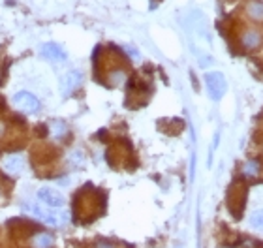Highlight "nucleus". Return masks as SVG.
I'll use <instances>...</instances> for the list:
<instances>
[{"label":"nucleus","mask_w":263,"mask_h":248,"mask_svg":"<svg viewBox=\"0 0 263 248\" xmlns=\"http://www.w3.org/2000/svg\"><path fill=\"white\" fill-rule=\"evenodd\" d=\"M23 211L29 213L30 216L42 220L45 224H51V226H58V224H66L68 222V213H53V211H47V209H42L40 205H36L32 201H27L23 203Z\"/></svg>","instance_id":"nucleus-1"},{"label":"nucleus","mask_w":263,"mask_h":248,"mask_svg":"<svg viewBox=\"0 0 263 248\" xmlns=\"http://www.w3.org/2000/svg\"><path fill=\"white\" fill-rule=\"evenodd\" d=\"M205 83H207V89L211 93V98L213 100H222V96L226 94V79L222 75L220 71H209L205 75Z\"/></svg>","instance_id":"nucleus-2"},{"label":"nucleus","mask_w":263,"mask_h":248,"mask_svg":"<svg viewBox=\"0 0 263 248\" xmlns=\"http://www.w3.org/2000/svg\"><path fill=\"white\" fill-rule=\"evenodd\" d=\"M14 106H17L27 113H36L40 109V100L29 91H21V93H17L14 96Z\"/></svg>","instance_id":"nucleus-3"},{"label":"nucleus","mask_w":263,"mask_h":248,"mask_svg":"<svg viewBox=\"0 0 263 248\" xmlns=\"http://www.w3.org/2000/svg\"><path fill=\"white\" fill-rule=\"evenodd\" d=\"M38 198L42 199L45 205L53 207V209H58V207L64 205V196L60 192L49 188V186H45V188H42V190L38 192Z\"/></svg>","instance_id":"nucleus-4"},{"label":"nucleus","mask_w":263,"mask_h":248,"mask_svg":"<svg viewBox=\"0 0 263 248\" xmlns=\"http://www.w3.org/2000/svg\"><path fill=\"white\" fill-rule=\"evenodd\" d=\"M79 85H81V71L77 70L68 71L64 77H62V81H60V89H62V93H64L66 96L73 93Z\"/></svg>","instance_id":"nucleus-5"},{"label":"nucleus","mask_w":263,"mask_h":248,"mask_svg":"<svg viewBox=\"0 0 263 248\" xmlns=\"http://www.w3.org/2000/svg\"><path fill=\"white\" fill-rule=\"evenodd\" d=\"M261 42H263V38L257 30H244L241 36V43L244 49H250V51L257 49V47L261 45Z\"/></svg>","instance_id":"nucleus-6"},{"label":"nucleus","mask_w":263,"mask_h":248,"mask_svg":"<svg viewBox=\"0 0 263 248\" xmlns=\"http://www.w3.org/2000/svg\"><path fill=\"white\" fill-rule=\"evenodd\" d=\"M2 168L8 173H21L23 168H25V158H23V154H10L4 158Z\"/></svg>","instance_id":"nucleus-7"},{"label":"nucleus","mask_w":263,"mask_h":248,"mask_svg":"<svg viewBox=\"0 0 263 248\" xmlns=\"http://www.w3.org/2000/svg\"><path fill=\"white\" fill-rule=\"evenodd\" d=\"M42 55L47 58V60H53V62L64 60L66 58V53L62 51L60 45H57V43H45V45H42Z\"/></svg>","instance_id":"nucleus-8"},{"label":"nucleus","mask_w":263,"mask_h":248,"mask_svg":"<svg viewBox=\"0 0 263 248\" xmlns=\"http://www.w3.org/2000/svg\"><path fill=\"white\" fill-rule=\"evenodd\" d=\"M246 14H248L250 19L254 21H263V2H250L248 8H246Z\"/></svg>","instance_id":"nucleus-9"},{"label":"nucleus","mask_w":263,"mask_h":248,"mask_svg":"<svg viewBox=\"0 0 263 248\" xmlns=\"http://www.w3.org/2000/svg\"><path fill=\"white\" fill-rule=\"evenodd\" d=\"M53 237L49 233H38L32 237V248H51Z\"/></svg>","instance_id":"nucleus-10"},{"label":"nucleus","mask_w":263,"mask_h":248,"mask_svg":"<svg viewBox=\"0 0 263 248\" xmlns=\"http://www.w3.org/2000/svg\"><path fill=\"white\" fill-rule=\"evenodd\" d=\"M51 135L55 137V139H62L66 134H68V126H66L64 122H51Z\"/></svg>","instance_id":"nucleus-11"},{"label":"nucleus","mask_w":263,"mask_h":248,"mask_svg":"<svg viewBox=\"0 0 263 248\" xmlns=\"http://www.w3.org/2000/svg\"><path fill=\"white\" fill-rule=\"evenodd\" d=\"M242 173L246 177H257L259 175V162L257 160H248V162L242 166Z\"/></svg>","instance_id":"nucleus-12"},{"label":"nucleus","mask_w":263,"mask_h":248,"mask_svg":"<svg viewBox=\"0 0 263 248\" xmlns=\"http://www.w3.org/2000/svg\"><path fill=\"white\" fill-rule=\"evenodd\" d=\"M126 81V71L124 70H115L109 73V85L111 87H119Z\"/></svg>","instance_id":"nucleus-13"},{"label":"nucleus","mask_w":263,"mask_h":248,"mask_svg":"<svg viewBox=\"0 0 263 248\" xmlns=\"http://www.w3.org/2000/svg\"><path fill=\"white\" fill-rule=\"evenodd\" d=\"M250 224L254 227H257V229H263V209H259L256 213H252V216H250Z\"/></svg>","instance_id":"nucleus-14"},{"label":"nucleus","mask_w":263,"mask_h":248,"mask_svg":"<svg viewBox=\"0 0 263 248\" xmlns=\"http://www.w3.org/2000/svg\"><path fill=\"white\" fill-rule=\"evenodd\" d=\"M94 248H119L115 242H109V241H98Z\"/></svg>","instance_id":"nucleus-15"},{"label":"nucleus","mask_w":263,"mask_h":248,"mask_svg":"<svg viewBox=\"0 0 263 248\" xmlns=\"http://www.w3.org/2000/svg\"><path fill=\"white\" fill-rule=\"evenodd\" d=\"M126 51L130 53V57H132V58H139V57H141V55H139V51H135L134 47H126Z\"/></svg>","instance_id":"nucleus-16"},{"label":"nucleus","mask_w":263,"mask_h":248,"mask_svg":"<svg viewBox=\"0 0 263 248\" xmlns=\"http://www.w3.org/2000/svg\"><path fill=\"white\" fill-rule=\"evenodd\" d=\"M199 64H201V66L205 68V66H209V64H211V58H209V57H203V58H201V62H199Z\"/></svg>","instance_id":"nucleus-17"}]
</instances>
